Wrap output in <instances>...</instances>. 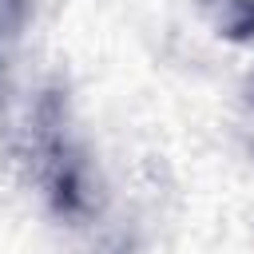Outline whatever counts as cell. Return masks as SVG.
Returning a JSON list of instances; mask_svg holds the SVG:
<instances>
[{
  "mask_svg": "<svg viewBox=\"0 0 254 254\" xmlns=\"http://www.w3.org/2000/svg\"><path fill=\"white\" fill-rule=\"evenodd\" d=\"M218 28L226 40H254V0H226Z\"/></svg>",
  "mask_w": 254,
  "mask_h": 254,
  "instance_id": "6da1fadb",
  "label": "cell"
},
{
  "mask_svg": "<svg viewBox=\"0 0 254 254\" xmlns=\"http://www.w3.org/2000/svg\"><path fill=\"white\" fill-rule=\"evenodd\" d=\"M24 20H28V0H0V36L20 32Z\"/></svg>",
  "mask_w": 254,
  "mask_h": 254,
  "instance_id": "7a4b0ae2",
  "label": "cell"
}]
</instances>
